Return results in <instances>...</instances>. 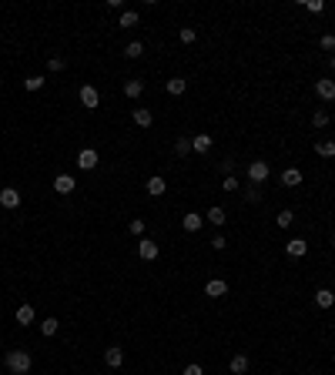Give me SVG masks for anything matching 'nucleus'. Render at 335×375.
I'll list each match as a JSON object with an SVG mask.
<instances>
[{
	"label": "nucleus",
	"instance_id": "cd10ccee",
	"mask_svg": "<svg viewBox=\"0 0 335 375\" xmlns=\"http://www.w3.org/2000/svg\"><path fill=\"white\" fill-rule=\"evenodd\" d=\"M292 221H295V214H292V211H279V218H275V225H279V228H288Z\"/></svg>",
	"mask_w": 335,
	"mask_h": 375
},
{
	"label": "nucleus",
	"instance_id": "4c0bfd02",
	"mask_svg": "<svg viewBox=\"0 0 335 375\" xmlns=\"http://www.w3.org/2000/svg\"><path fill=\"white\" fill-rule=\"evenodd\" d=\"M224 244H228V241H224V235H215V238H211V248H215V251H222Z\"/></svg>",
	"mask_w": 335,
	"mask_h": 375
},
{
	"label": "nucleus",
	"instance_id": "20e7f679",
	"mask_svg": "<svg viewBox=\"0 0 335 375\" xmlns=\"http://www.w3.org/2000/svg\"><path fill=\"white\" fill-rule=\"evenodd\" d=\"M268 174H272V168H268L265 161H251V164H248V178H251L255 185H261V181H265Z\"/></svg>",
	"mask_w": 335,
	"mask_h": 375
},
{
	"label": "nucleus",
	"instance_id": "5701e85b",
	"mask_svg": "<svg viewBox=\"0 0 335 375\" xmlns=\"http://www.w3.org/2000/svg\"><path fill=\"white\" fill-rule=\"evenodd\" d=\"M174 154H178V158L191 154V137H178V141H174Z\"/></svg>",
	"mask_w": 335,
	"mask_h": 375
},
{
	"label": "nucleus",
	"instance_id": "58836bf2",
	"mask_svg": "<svg viewBox=\"0 0 335 375\" xmlns=\"http://www.w3.org/2000/svg\"><path fill=\"white\" fill-rule=\"evenodd\" d=\"M305 7H308V10H312V14H318V10H322V7H325V3H322V0H305Z\"/></svg>",
	"mask_w": 335,
	"mask_h": 375
},
{
	"label": "nucleus",
	"instance_id": "2f4dec72",
	"mask_svg": "<svg viewBox=\"0 0 335 375\" xmlns=\"http://www.w3.org/2000/svg\"><path fill=\"white\" fill-rule=\"evenodd\" d=\"M318 44H322V51H335V34H322Z\"/></svg>",
	"mask_w": 335,
	"mask_h": 375
},
{
	"label": "nucleus",
	"instance_id": "e433bc0d",
	"mask_svg": "<svg viewBox=\"0 0 335 375\" xmlns=\"http://www.w3.org/2000/svg\"><path fill=\"white\" fill-rule=\"evenodd\" d=\"M47 67H51V71H64V57H51Z\"/></svg>",
	"mask_w": 335,
	"mask_h": 375
},
{
	"label": "nucleus",
	"instance_id": "4be33fe9",
	"mask_svg": "<svg viewBox=\"0 0 335 375\" xmlns=\"http://www.w3.org/2000/svg\"><path fill=\"white\" fill-rule=\"evenodd\" d=\"M141 91H144V80H128V84H124V94H128V97H141Z\"/></svg>",
	"mask_w": 335,
	"mask_h": 375
},
{
	"label": "nucleus",
	"instance_id": "6ab92c4d",
	"mask_svg": "<svg viewBox=\"0 0 335 375\" xmlns=\"http://www.w3.org/2000/svg\"><path fill=\"white\" fill-rule=\"evenodd\" d=\"M185 91H188V80H185V77H171V80H168V94L181 97Z\"/></svg>",
	"mask_w": 335,
	"mask_h": 375
},
{
	"label": "nucleus",
	"instance_id": "4468645a",
	"mask_svg": "<svg viewBox=\"0 0 335 375\" xmlns=\"http://www.w3.org/2000/svg\"><path fill=\"white\" fill-rule=\"evenodd\" d=\"M165 191H168V185H165V178H161V174L148 178V194H151V198H161Z\"/></svg>",
	"mask_w": 335,
	"mask_h": 375
},
{
	"label": "nucleus",
	"instance_id": "f704fd0d",
	"mask_svg": "<svg viewBox=\"0 0 335 375\" xmlns=\"http://www.w3.org/2000/svg\"><path fill=\"white\" fill-rule=\"evenodd\" d=\"M131 235H144V218H134L131 221Z\"/></svg>",
	"mask_w": 335,
	"mask_h": 375
},
{
	"label": "nucleus",
	"instance_id": "72a5a7b5",
	"mask_svg": "<svg viewBox=\"0 0 335 375\" xmlns=\"http://www.w3.org/2000/svg\"><path fill=\"white\" fill-rule=\"evenodd\" d=\"M181 375H205V369L198 365V362H191V365H185V372Z\"/></svg>",
	"mask_w": 335,
	"mask_h": 375
},
{
	"label": "nucleus",
	"instance_id": "412c9836",
	"mask_svg": "<svg viewBox=\"0 0 335 375\" xmlns=\"http://www.w3.org/2000/svg\"><path fill=\"white\" fill-rule=\"evenodd\" d=\"M231 372H235V375L248 372V355H235V358H231Z\"/></svg>",
	"mask_w": 335,
	"mask_h": 375
},
{
	"label": "nucleus",
	"instance_id": "9b49d317",
	"mask_svg": "<svg viewBox=\"0 0 335 375\" xmlns=\"http://www.w3.org/2000/svg\"><path fill=\"white\" fill-rule=\"evenodd\" d=\"M131 121H134L138 128H151V121H154V117H151L148 107H134V111H131Z\"/></svg>",
	"mask_w": 335,
	"mask_h": 375
},
{
	"label": "nucleus",
	"instance_id": "aec40b11",
	"mask_svg": "<svg viewBox=\"0 0 335 375\" xmlns=\"http://www.w3.org/2000/svg\"><path fill=\"white\" fill-rule=\"evenodd\" d=\"M141 54H144V44L141 40H131L128 47H124V57H131V60H138Z\"/></svg>",
	"mask_w": 335,
	"mask_h": 375
},
{
	"label": "nucleus",
	"instance_id": "393cba45",
	"mask_svg": "<svg viewBox=\"0 0 335 375\" xmlns=\"http://www.w3.org/2000/svg\"><path fill=\"white\" fill-rule=\"evenodd\" d=\"M57 328H60V321H57V319H44V321H40V332H44V335H57Z\"/></svg>",
	"mask_w": 335,
	"mask_h": 375
},
{
	"label": "nucleus",
	"instance_id": "f3484780",
	"mask_svg": "<svg viewBox=\"0 0 335 375\" xmlns=\"http://www.w3.org/2000/svg\"><path fill=\"white\" fill-rule=\"evenodd\" d=\"M281 185H285V188H295V185H302V171H298V168L281 171Z\"/></svg>",
	"mask_w": 335,
	"mask_h": 375
},
{
	"label": "nucleus",
	"instance_id": "f257e3e1",
	"mask_svg": "<svg viewBox=\"0 0 335 375\" xmlns=\"http://www.w3.org/2000/svg\"><path fill=\"white\" fill-rule=\"evenodd\" d=\"M3 362H7V369H10V372H17V375H27L30 369H34V358L27 355L24 348H14V352H7V355H3Z\"/></svg>",
	"mask_w": 335,
	"mask_h": 375
},
{
	"label": "nucleus",
	"instance_id": "39448f33",
	"mask_svg": "<svg viewBox=\"0 0 335 375\" xmlns=\"http://www.w3.org/2000/svg\"><path fill=\"white\" fill-rule=\"evenodd\" d=\"M0 205L7 208V211L20 208V191H17V188H3V191H0Z\"/></svg>",
	"mask_w": 335,
	"mask_h": 375
},
{
	"label": "nucleus",
	"instance_id": "423d86ee",
	"mask_svg": "<svg viewBox=\"0 0 335 375\" xmlns=\"http://www.w3.org/2000/svg\"><path fill=\"white\" fill-rule=\"evenodd\" d=\"M205 295H208V298H224V295H228V281L211 278V281L205 285Z\"/></svg>",
	"mask_w": 335,
	"mask_h": 375
},
{
	"label": "nucleus",
	"instance_id": "79ce46f5",
	"mask_svg": "<svg viewBox=\"0 0 335 375\" xmlns=\"http://www.w3.org/2000/svg\"><path fill=\"white\" fill-rule=\"evenodd\" d=\"M332 248H335V235H332Z\"/></svg>",
	"mask_w": 335,
	"mask_h": 375
},
{
	"label": "nucleus",
	"instance_id": "7ed1b4c3",
	"mask_svg": "<svg viewBox=\"0 0 335 375\" xmlns=\"http://www.w3.org/2000/svg\"><path fill=\"white\" fill-rule=\"evenodd\" d=\"M77 168H81V171H94V168H97V151H94V148L77 151Z\"/></svg>",
	"mask_w": 335,
	"mask_h": 375
},
{
	"label": "nucleus",
	"instance_id": "a19ab883",
	"mask_svg": "<svg viewBox=\"0 0 335 375\" xmlns=\"http://www.w3.org/2000/svg\"><path fill=\"white\" fill-rule=\"evenodd\" d=\"M332 71H335V54H332Z\"/></svg>",
	"mask_w": 335,
	"mask_h": 375
},
{
	"label": "nucleus",
	"instance_id": "dca6fc26",
	"mask_svg": "<svg viewBox=\"0 0 335 375\" xmlns=\"http://www.w3.org/2000/svg\"><path fill=\"white\" fill-rule=\"evenodd\" d=\"M14 319H17V325H34V305H20Z\"/></svg>",
	"mask_w": 335,
	"mask_h": 375
},
{
	"label": "nucleus",
	"instance_id": "a211bd4d",
	"mask_svg": "<svg viewBox=\"0 0 335 375\" xmlns=\"http://www.w3.org/2000/svg\"><path fill=\"white\" fill-rule=\"evenodd\" d=\"M315 305H318V308H332V305H335V295L329 292V288H318V292H315Z\"/></svg>",
	"mask_w": 335,
	"mask_h": 375
},
{
	"label": "nucleus",
	"instance_id": "bb28decb",
	"mask_svg": "<svg viewBox=\"0 0 335 375\" xmlns=\"http://www.w3.org/2000/svg\"><path fill=\"white\" fill-rule=\"evenodd\" d=\"M40 87H44V77H27V80H24V91H40Z\"/></svg>",
	"mask_w": 335,
	"mask_h": 375
},
{
	"label": "nucleus",
	"instance_id": "473e14b6",
	"mask_svg": "<svg viewBox=\"0 0 335 375\" xmlns=\"http://www.w3.org/2000/svg\"><path fill=\"white\" fill-rule=\"evenodd\" d=\"M312 124H315V128H325V124H329V114H325V111H315Z\"/></svg>",
	"mask_w": 335,
	"mask_h": 375
},
{
	"label": "nucleus",
	"instance_id": "c85d7f7f",
	"mask_svg": "<svg viewBox=\"0 0 335 375\" xmlns=\"http://www.w3.org/2000/svg\"><path fill=\"white\" fill-rule=\"evenodd\" d=\"M222 191H238V178H235V174H224Z\"/></svg>",
	"mask_w": 335,
	"mask_h": 375
},
{
	"label": "nucleus",
	"instance_id": "f03ea898",
	"mask_svg": "<svg viewBox=\"0 0 335 375\" xmlns=\"http://www.w3.org/2000/svg\"><path fill=\"white\" fill-rule=\"evenodd\" d=\"M81 104H84L87 111H94V107H101V94H97V87H91V84H84V87H81Z\"/></svg>",
	"mask_w": 335,
	"mask_h": 375
},
{
	"label": "nucleus",
	"instance_id": "b1692460",
	"mask_svg": "<svg viewBox=\"0 0 335 375\" xmlns=\"http://www.w3.org/2000/svg\"><path fill=\"white\" fill-rule=\"evenodd\" d=\"M315 151L322 154V158H335V141H318Z\"/></svg>",
	"mask_w": 335,
	"mask_h": 375
},
{
	"label": "nucleus",
	"instance_id": "ddd939ff",
	"mask_svg": "<svg viewBox=\"0 0 335 375\" xmlns=\"http://www.w3.org/2000/svg\"><path fill=\"white\" fill-rule=\"evenodd\" d=\"M138 255H141L144 262H154V258H158V244H154V241H144V238H141V241H138Z\"/></svg>",
	"mask_w": 335,
	"mask_h": 375
},
{
	"label": "nucleus",
	"instance_id": "ea45409f",
	"mask_svg": "<svg viewBox=\"0 0 335 375\" xmlns=\"http://www.w3.org/2000/svg\"><path fill=\"white\" fill-rule=\"evenodd\" d=\"M222 171H224V174H231V171H235V161H231V158H228V161H222Z\"/></svg>",
	"mask_w": 335,
	"mask_h": 375
},
{
	"label": "nucleus",
	"instance_id": "2eb2a0df",
	"mask_svg": "<svg viewBox=\"0 0 335 375\" xmlns=\"http://www.w3.org/2000/svg\"><path fill=\"white\" fill-rule=\"evenodd\" d=\"M285 251H288L292 258H302V255L308 251V241H302V238H292V241L285 244Z\"/></svg>",
	"mask_w": 335,
	"mask_h": 375
},
{
	"label": "nucleus",
	"instance_id": "6e6552de",
	"mask_svg": "<svg viewBox=\"0 0 335 375\" xmlns=\"http://www.w3.org/2000/svg\"><path fill=\"white\" fill-rule=\"evenodd\" d=\"M74 178H71V174H57L54 178V191L57 194H71V191H74Z\"/></svg>",
	"mask_w": 335,
	"mask_h": 375
},
{
	"label": "nucleus",
	"instance_id": "1a4fd4ad",
	"mask_svg": "<svg viewBox=\"0 0 335 375\" xmlns=\"http://www.w3.org/2000/svg\"><path fill=\"white\" fill-rule=\"evenodd\" d=\"M191 151L195 154H208L211 151V134H195L191 137Z\"/></svg>",
	"mask_w": 335,
	"mask_h": 375
},
{
	"label": "nucleus",
	"instance_id": "c756f323",
	"mask_svg": "<svg viewBox=\"0 0 335 375\" xmlns=\"http://www.w3.org/2000/svg\"><path fill=\"white\" fill-rule=\"evenodd\" d=\"M134 24H138V14H134V10H124V14H121V27H134Z\"/></svg>",
	"mask_w": 335,
	"mask_h": 375
},
{
	"label": "nucleus",
	"instance_id": "f8f14e48",
	"mask_svg": "<svg viewBox=\"0 0 335 375\" xmlns=\"http://www.w3.org/2000/svg\"><path fill=\"white\" fill-rule=\"evenodd\" d=\"M201 225H205V218H201V214H195V211L181 218V228H185V231H195V235L201 231Z\"/></svg>",
	"mask_w": 335,
	"mask_h": 375
},
{
	"label": "nucleus",
	"instance_id": "c9c22d12",
	"mask_svg": "<svg viewBox=\"0 0 335 375\" xmlns=\"http://www.w3.org/2000/svg\"><path fill=\"white\" fill-rule=\"evenodd\" d=\"M258 198H261V191H258V188H248V191H245V201H251V205H255Z\"/></svg>",
	"mask_w": 335,
	"mask_h": 375
},
{
	"label": "nucleus",
	"instance_id": "9d476101",
	"mask_svg": "<svg viewBox=\"0 0 335 375\" xmlns=\"http://www.w3.org/2000/svg\"><path fill=\"white\" fill-rule=\"evenodd\" d=\"M104 362H108L111 369H121V362H124V348H117V345L104 348Z\"/></svg>",
	"mask_w": 335,
	"mask_h": 375
},
{
	"label": "nucleus",
	"instance_id": "7c9ffc66",
	"mask_svg": "<svg viewBox=\"0 0 335 375\" xmlns=\"http://www.w3.org/2000/svg\"><path fill=\"white\" fill-rule=\"evenodd\" d=\"M178 37H181V44H195V27H181Z\"/></svg>",
	"mask_w": 335,
	"mask_h": 375
},
{
	"label": "nucleus",
	"instance_id": "a878e982",
	"mask_svg": "<svg viewBox=\"0 0 335 375\" xmlns=\"http://www.w3.org/2000/svg\"><path fill=\"white\" fill-rule=\"evenodd\" d=\"M224 218H228L224 208H211V211H208V221H211V225H224Z\"/></svg>",
	"mask_w": 335,
	"mask_h": 375
},
{
	"label": "nucleus",
	"instance_id": "0eeeda50",
	"mask_svg": "<svg viewBox=\"0 0 335 375\" xmlns=\"http://www.w3.org/2000/svg\"><path fill=\"white\" fill-rule=\"evenodd\" d=\"M315 94L322 97V101H335V80H329V77L315 80Z\"/></svg>",
	"mask_w": 335,
	"mask_h": 375
}]
</instances>
